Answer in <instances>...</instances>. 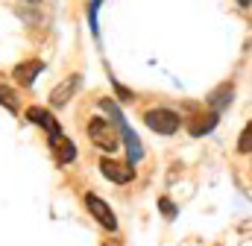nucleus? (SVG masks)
<instances>
[{
    "label": "nucleus",
    "instance_id": "13",
    "mask_svg": "<svg viewBox=\"0 0 252 246\" xmlns=\"http://www.w3.org/2000/svg\"><path fill=\"white\" fill-rule=\"evenodd\" d=\"M238 153H252V121L247 123V129L238 138Z\"/></svg>",
    "mask_w": 252,
    "mask_h": 246
},
{
    "label": "nucleus",
    "instance_id": "3",
    "mask_svg": "<svg viewBox=\"0 0 252 246\" xmlns=\"http://www.w3.org/2000/svg\"><path fill=\"white\" fill-rule=\"evenodd\" d=\"M144 121L147 126L153 129V132H158V135H173L176 129H179V115L176 112H170V109H150L147 115H144Z\"/></svg>",
    "mask_w": 252,
    "mask_h": 246
},
{
    "label": "nucleus",
    "instance_id": "9",
    "mask_svg": "<svg viewBox=\"0 0 252 246\" xmlns=\"http://www.w3.org/2000/svg\"><path fill=\"white\" fill-rule=\"evenodd\" d=\"M41 70H44V62H38V59L21 62V64H15V79H18L21 85H32V79H35Z\"/></svg>",
    "mask_w": 252,
    "mask_h": 246
},
{
    "label": "nucleus",
    "instance_id": "11",
    "mask_svg": "<svg viewBox=\"0 0 252 246\" xmlns=\"http://www.w3.org/2000/svg\"><path fill=\"white\" fill-rule=\"evenodd\" d=\"M50 144H53V153H56V161H59V164H70V161L76 158V147H73L64 135L56 138V141H50Z\"/></svg>",
    "mask_w": 252,
    "mask_h": 246
},
{
    "label": "nucleus",
    "instance_id": "10",
    "mask_svg": "<svg viewBox=\"0 0 252 246\" xmlns=\"http://www.w3.org/2000/svg\"><path fill=\"white\" fill-rule=\"evenodd\" d=\"M232 97H235V88H232V85H220V88H217V91L208 97V106H211V112H217V115H220V112H223V109L232 103Z\"/></svg>",
    "mask_w": 252,
    "mask_h": 246
},
{
    "label": "nucleus",
    "instance_id": "6",
    "mask_svg": "<svg viewBox=\"0 0 252 246\" xmlns=\"http://www.w3.org/2000/svg\"><path fill=\"white\" fill-rule=\"evenodd\" d=\"M100 170L109 182H118V184H126L129 179H135V167L132 164H121L115 158H103L100 161Z\"/></svg>",
    "mask_w": 252,
    "mask_h": 246
},
{
    "label": "nucleus",
    "instance_id": "5",
    "mask_svg": "<svg viewBox=\"0 0 252 246\" xmlns=\"http://www.w3.org/2000/svg\"><path fill=\"white\" fill-rule=\"evenodd\" d=\"M27 121L35 123V126H41L47 135H50V141H56V138H62V129H59V123L56 118L47 112V109H38V106H30L27 109Z\"/></svg>",
    "mask_w": 252,
    "mask_h": 246
},
{
    "label": "nucleus",
    "instance_id": "17",
    "mask_svg": "<svg viewBox=\"0 0 252 246\" xmlns=\"http://www.w3.org/2000/svg\"><path fill=\"white\" fill-rule=\"evenodd\" d=\"M238 3H241L244 9H250V6H252V0H238Z\"/></svg>",
    "mask_w": 252,
    "mask_h": 246
},
{
    "label": "nucleus",
    "instance_id": "18",
    "mask_svg": "<svg viewBox=\"0 0 252 246\" xmlns=\"http://www.w3.org/2000/svg\"><path fill=\"white\" fill-rule=\"evenodd\" d=\"M27 3H38V0H27Z\"/></svg>",
    "mask_w": 252,
    "mask_h": 246
},
{
    "label": "nucleus",
    "instance_id": "16",
    "mask_svg": "<svg viewBox=\"0 0 252 246\" xmlns=\"http://www.w3.org/2000/svg\"><path fill=\"white\" fill-rule=\"evenodd\" d=\"M115 91H118V97H121V100H132V91L124 88V85H118V82H115Z\"/></svg>",
    "mask_w": 252,
    "mask_h": 246
},
{
    "label": "nucleus",
    "instance_id": "2",
    "mask_svg": "<svg viewBox=\"0 0 252 246\" xmlns=\"http://www.w3.org/2000/svg\"><path fill=\"white\" fill-rule=\"evenodd\" d=\"M118 135H121V129H118L115 121L94 118V121L88 123V138H91V144L100 147V150H109V153L118 150Z\"/></svg>",
    "mask_w": 252,
    "mask_h": 246
},
{
    "label": "nucleus",
    "instance_id": "8",
    "mask_svg": "<svg viewBox=\"0 0 252 246\" xmlns=\"http://www.w3.org/2000/svg\"><path fill=\"white\" fill-rule=\"evenodd\" d=\"M217 123H220V115H217V112H205V115H196V118L188 123V132L193 138H202V135H208Z\"/></svg>",
    "mask_w": 252,
    "mask_h": 246
},
{
    "label": "nucleus",
    "instance_id": "12",
    "mask_svg": "<svg viewBox=\"0 0 252 246\" xmlns=\"http://www.w3.org/2000/svg\"><path fill=\"white\" fill-rule=\"evenodd\" d=\"M0 106H6L9 112H18V94L9 85H0Z\"/></svg>",
    "mask_w": 252,
    "mask_h": 246
},
{
    "label": "nucleus",
    "instance_id": "14",
    "mask_svg": "<svg viewBox=\"0 0 252 246\" xmlns=\"http://www.w3.org/2000/svg\"><path fill=\"white\" fill-rule=\"evenodd\" d=\"M100 3L103 0H91V6H88V24H91V32L94 35L100 32V27H97V9H100Z\"/></svg>",
    "mask_w": 252,
    "mask_h": 246
},
{
    "label": "nucleus",
    "instance_id": "4",
    "mask_svg": "<svg viewBox=\"0 0 252 246\" xmlns=\"http://www.w3.org/2000/svg\"><path fill=\"white\" fill-rule=\"evenodd\" d=\"M85 205H88V211L94 214V220H97L103 229H109V232H115V229H118V217H115V211L109 208V202H103L100 196L88 193V196H85Z\"/></svg>",
    "mask_w": 252,
    "mask_h": 246
},
{
    "label": "nucleus",
    "instance_id": "7",
    "mask_svg": "<svg viewBox=\"0 0 252 246\" xmlns=\"http://www.w3.org/2000/svg\"><path fill=\"white\" fill-rule=\"evenodd\" d=\"M79 85H82V76H79V73H70L62 85H56V88L50 91V103H53V106H64V103L79 91Z\"/></svg>",
    "mask_w": 252,
    "mask_h": 246
},
{
    "label": "nucleus",
    "instance_id": "1",
    "mask_svg": "<svg viewBox=\"0 0 252 246\" xmlns=\"http://www.w3.org/2000/svg\"><path fill=\"white\" fill-rule=\"evenodd\" d=\"M100 106L112 115V121L118 123V129H121V135H124V141H126V153H129V164H138L141 158H144V150H141V138L129 129V123L124 121V115H121V109L112 103V100H100Z\"/></svg>",
    "mask_w": 252,
    "mask_h": 246
},
{
    "label": "nucleus",
    "instance_id": "15",
    "mask_svg": "<svg viewBox=\"0 0 252 246\" xmlns=\"http://www.w3.org/2000/svg\"><path fill=\"white\" fill-rule=\"evenodd\" d=\"M158 208L164 211V217H167V220H170V217H176V205H173L167 196H161V199H158Z\"/></svg>",
    "mask_w": 252,
    "mask_h": 246
}]
</instances>
